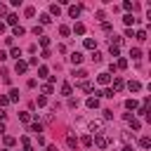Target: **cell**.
Instances as JSON below:
<instances>
[{"instance_id": "obj_1", "label": "cell", "mask_w": 151, "mask_h": 151, "mask_svg": "<svg viewBox=\"0 0 151 151\" xmlns=\"http://www.w3.org/2000/svg\"><path fill=\"white\" fill-rule=\"evenodd\" d=\"M94 144H97L99 149H106V146H109V137H106L104 132H101V134H94Z\"/></svg>"}, {"instance_id": "obj_2", "label": "cell", "mask_w": 151, "mask_h": 151, "mask_svg": "<svg viewBox=\"0 0 151 151\" xmlns=\"http://www.w3.org/2000/svg\"><path fill=\"white\" fill-rule=\"evenodd\" d=\"M101 127H104V125H101L99 120H92V123H90V132H94V134H101V132H104Z\"/></svg>"}, {"instance_id": "obj_3", "label": "cell", "mask_w": 151, "mask_h": 151, "mask_svg": "<svg viewBox=\"0 0 151 151\" xmlns=\"http://www.w3.org/2000/svg\"><path fill=\"white\" fill-rule=\"evenodd\" d=\"M97 83H99V85H109V83H111V76H109V73H99V76H97Z\"/></svg>"}, {"instance_id": "obj_4", "label": "cell", "mask_w": 151, "mask_h": 151, "mask_svg": "<svg viewBox=\"0 0 151 151\" xmlns=\"http://www.w3.org/2000/svg\"><path fill=\"white\" fill-rule=\"evenodd\" d=\"M127 90H130V92H139V90H142V83H139V80H130V83H127Z\"/></svg>"}, {"instance_id": "obj_5", "label": "cell", "mask_w": 151, "mask_h": 151, "mask_svg": "<svg viewBox=\"0 0 151 151\" xmlns=\"http://www.w3.org/2000/svg\"><path fill=\"white\" fill-rule=\"evenodd\" d=\"M26 68H28V64H26V61H21V59H19V61H17V66H14V71H17V73H26Z\"/></svg>"}, {"instance_id": "obj_6", "label": "cell", "mask_w": 151, "mask_h": 151, "mask_svg": "<svg viewBox=\"0 0 151 151\" xmlns=\"http://www.w3.org/2000/svg\"><path fill=\"white\" fill-rule=\"evenodd\" d=\"M61 94H64V97H71V94H73V87H71V83H64V85H61Z\"/></svg>"}, {"instance_id": "obj_7", "label": "cell", "mask_w": 151, "mask_h": 151, "mask_svg": "<svg viewBox=\"0 0 151 151\" xmlns=\"http://www.w3.org/2000/svg\"><path fill=\"white\" fill-rule=\"evenodd\" d=\"M68 59H71V64L76 66V64H80V61H83V54H80V52H73V54H71Z\"/></svg>"}, {"instance_id": "obj_8", "label": "cell", "mask_w": 151, "mask_h": 151, "mask_svg": "<svg viewBox=\"0 0 151 151\" xmlns=\"http://www.w3.org/2000/svg\"><path fill=\"white\" fill-rule=\"evenodd\" d=\"M68 14H71L73 19H76V17H80V7H78V5H71V7H68Z\"/></svg>"}, {"instance_id": "obj_9", "label": "cell", "mask_w": 151, "mask_h": 151, "mask_svg": "<svg viewBox=\"0 0 151 151\" xmlns=\"http://www.w3.org/2000/svg\"><path fill=\"white\" fill-rule=\"evenodd\" d=\"M97 94H101V97H106V99H113V97H116V90H104V92H97Z\"/></svg>"}, {"instance_id": "obj_10", "label": "cell", "mask_w": 151, "mask_h": 151, "mask_svg": "<svg viewBox=\"0 0 151 151\" xmlns=\"http://www.w3.org/2000/svg\"><path fill=\"white\" fill-rule=\"evenodd\" d=\"M97 106H99V99L97 97H90L87 99V109H97Z\"/></svg>"}, {"instance_id": "obj_11", "label": "cell", "mask_w": 151, "mask_h": 151, "mask_svg": "<svg viewBox=\"0 0 151 151\" xmlns=\"http://www.w3.org/2000/svg\"><path fill=\"white\" fill-rule=\"evenodd\" d=\"M125 109H127V111H134V109H137V99H127V101H125Z\"/></svg>"}, {"instance_id": "obj_12", "label": "cell", "mask_w": 151, "mask_h": 151, "mask_svg": "<svg viewBox=\"0 0 151 151\" xmlns=\"http://www.w3.org/2000/svg\"><path fill=\"white\" fill-rule=\"evenodd\" d=\"M83 45H85L87 50H94V47H97V42H94L92 38H85V42H83Z\"/></svg>"}, {"instance_id": "obj_13", "label": "cell", "mask_w": 151, "mask_h": 151, "mask_svg": "<svg viewBox=\"0 0 151 151\" xmlns=\"http://www.w3.org/2000/svg\"><path fill=\"white\" fill-rule=\"evenodd\" d=\"M130 57H132V59H139V57H142V50H139V47H132V50H130Z\"/></svg>"}, {"instance_id": "obj_14", "label": "cell", "mask_w": 151, "mask_h": 151, "mask_svg": "<svg viewBox=\"0 0 151 151\" xmlns=\"http://www.w3.org/2000/svg\"><path fill=\"white\" fill-rule=\"evenodd\" d=\"M7 99H9V101H17V99H19V90H14V87H12V90H9V97H7Z\"/></svg>"}, {"instance_id": "obj_15", "label": "cell", "mask_w": 151, "mask_h": 151, "mask_svg": "<svg viewBox=\"0 0 151 151\" xmlns=\"http://www.w3.org/2000/svg\"><path fill=\"white\" fill-rule=\"evenodd\" d=\"M139 146H142V149H149V146H151V139H149V137H142V139H139Z\"/></svg>"}, {"instance_id": "obj_16", "label": "cell", "mask_w": 151, "mask_h": 151, "mask_svg": "<svg viewBox=\"0 0 151 151\" xmlns=\"http://www.w3.org/2000/svg\"><path fill=\"white\" fill-rule=\"evenodd\" d=\"M123 21H125V24H127V26H132V24H134V21H137V19H134V17H132V14H125V17H123Z\"/></svg>"}, {"instance_id": "obj_17", "label": "cell", "mask_w": 151, "mask_h": 151, "mask_svg": "<svg viewBox=\"0 0 151 151\" xmlns=\"http://www.w3.org/2000/svg\"><path fill=\"white\" fill-rule=\"evenodd\" d=\"M73 33L83 35V33H85V26H83V24H76V26H73Z\"/></svg>"}, {"instance_id": "obj_18", "label": "cell", "mask_w": 151, "mask_h": 151, "mask_svg": "<svg viewBox=\"0 0 151 151\" xmlns=\"http://www.w3.org/2000/svg\"><path fill=\"white\" fill-rule=\"evenodd\" d=\"M9 57H17V61H19V57H21V50H19V47H12V50H9Z\"/></svg>"}, {"instance_id": "obj_19", "label": "cell", "mask_w": 151, "mask_h": 151, "mask_svg": "<svg viewBox=\"0 0 151 151\" xmlns=\"http://www.w3.org/2000/svg\"><path fill=\"white\" fill-rule=\"evenodd\" d=\"M123 85H125L123 78H113V87H116V90H123Z\"/></svg>"}, {"instance_id": "obj_20", "label": "cell", "mask_w": 151, "mask_h": 151, "mask_svg": "<svg viewBox=\"0 0 151 151\" xmlns=\"http://www.w3.org/2000/svg\"><path fill=\"white\" fill-rule=\"evenodd\" d=\"M19 120L28 123V120H31V113H28V111H21V113H19Z\"/></svg>"}, {"instance_id": "obj_21", "label": "cell", "mask_w": 151, "mask_h": 151, "mask_svg": "<svg viewBox=\"0 0 151 151\" xmlns=\"http://www.w3.org/2000/svg\"><path fill=\"white\" fill-rule=\"evenodd\" d=\"M31 132L40 134V132H42V125H40V123H33V125H31Z\"/></svg>"}, {"instance_id": "obj_22", "label": "cell", "mask_w": 151, "mask_h": 151, "mask_svg": "<svg viewBox=\"0 0 151 151\" xmlns=\"http://www.w3.org/2000/svg\"><path fill=\"white\" fill-rule=\"evenodd\" d=\"M80 90H85V92H92V85H90L87 80H83V83H80Z\"/></svg>"}, {"instance_id": "obj_23", "label": "cell", "mask_w": 151, "mask_h": 151, "mask_svg": "<svg viewBox=\"0 0 151 151\" xmlns=\"http://www.w3.org/2000/svg\"><path fill=\"white\" fill-rule=\"evenodd\" d=\"M50 12H52V14H57V17H59V12H61V7H59V5H50Z\"/></svg>"}, {"instance_id": "obj_24", "label": "cell", "mask_w": 151, "mask_h": 151, "mask_svg": "<svg viewBox=\"0 0 151 151\" xmlns=\"http://www.w3.org/2000/svg\"><path fill=\"white\" fill-rule=\"evenodd\" d=\"M50 21H52L50 14H40V24H50Z\"/></svg>"}, {"instance_id": "obj_25", "label": "cell", "mask_w": 151, "mask_h": 151, "mask_svg": "<svg viewBox=\"0 0 151 151\" xmlns=\"http://www.w3.org/2000/svg\"><path fill=\"white\" fill-rule=\"evenodd\" d=\"M134 38H137V40H146V31H137Z\"/></svg>"}, {"instance_id": "obj_26", "label": "cell", "mask_w": 151, "mask_h": 151, "mask_svg": "<svg viewBox=\"0 0 151 151\" xmlns=\"http://www.w3.org/2000/svg\"><path fill=\"white\" fill-rule=\"evenodd\" d=\"M38 76H40V78H47V66H40V68H38Z\"/></svg>"}, {"instance_id": "obj_27", "label": "cell", "mask_w": 151, "mask_h": 151, "mask_svg": "<svg viewBox=\"0 0 151 151\" xmlns=\"http://www.w3.org/2000/svg\"><path fill=\"white\" fill-rule=\"evenodd\" d=\"M101 113H104V118H106V120H111V118H113V111H111V109H104Z\"/></svg>"}, {"instance_id": "obj_28", "label": "cell", "mask_w": 151, "mask_h": 151, "mask_svg": "<svg viewBox=\"0 0 151 151\" xmlns=\"http://www.w3.org/2000/svg\"><path fill=\"white\" fill-rule=\"evenodd\" d=\"M24 33H26V31H24L21 26H14V35H17V38H19V35H24Z\"/></svg>"}, {"instance_id": "obj_29", "label": "cell", "mask_w": 151, "mask_h": 151, "mask_svg": "<svg viewBox=\"0 0 151 151\" xmlns=\"http://www.w3.org/2000/svg\"><path fill=\"white\" fill-rule=\"evenodd\" d=\"M59 33H61V35H68L71 28H68V26H59Z\"/></svg>"}, {"instance_id": "obj_30", "label": "cell", "mask_w": 151, "mask_h": 151, "mask_svg": "<svg viewBox=\"0 0 151 151\" xmlns=\"http://www.w3.org/2000/svg\"><path fill=\"white\" fill-rule=\"evenodd\" d=\"M40 45L47 47V45H50V38H47V35H40Z\"/></svg>"}, {"instance_id": "obj_31", "label": "cell", "mask_w": 151, "mask_h": 151, "mask_svg": "<svg viewBox=\"0 0 151 151\" xmlns=\"http://www.w3.org/2000/svg\"><path fill=\"white\" fill-rule=\"evenodd\" d=\"M127 66V59H118V64H116V68H125Z\"/></svg>"}, {"instance_id": "obj_32", "label": "cell", "mask_w": 151, "mask_h": 151, "mask_svg": "<svg viewBox=\"0 0 151 151\" xmlns=\"http://www.w3.org/2000/svg\"><path fill=\"white\" fill-rule=\"evenodd\" d=\"M14 142H17L14 137H5V146H14Z\"/></svg>"}, {"instance_id": "obj_33", "label": "cell", "mask_w": 151, "mask_h": 151, "mask_svg": "<svg viewBox=\"0 0 151 151\" xmlns=\"http://www.w3.org/2000/svg\"><path fill=\"white\" fill-rule=\"evenodd\" d=\"M7 24H12V26H14V24H17V14H9V17H7Z\"/></svg>"}, {"instance_id": "obj_34", "label": "cell", "mask_w": 151, "mask_h": 151, "mask_svg": "<svg viewBox=\"0 0 151 151\" xmlns=\"http://www.w3.org/2000/svg\"><path fill=\"white\" fill-rule=\"evenodd\" d=\"M109 50H111V54H113V57H118V52H120V47H116V45H111Z\"/></svg>"}, {"instance_id": "obj_35", "label": "cell", "mask_w": 151, "mask_h": 151, "mask_svg": "<svg viewBox=\"0 0 151 151\" xmlns=\"http://www.w3.org/2000/svg\"><path fill=\"white\" fill-rule=\"evenodd\" d=\"M92 61H101V54H99V52H97V50H94V52H92Z\"/></svg>"}, {"instance_id": "obj_36", "label": "cell", "mask_w": 151, "mask_h": 151, "mask_svg": "<svg viewBox=\"0 0 151 151\" xmlns=\"http://www.w3.org/2000/svg\"><path fill=\"white\" fill-rule=\"evenodd\" d=\"M85 76H87V71H83V68H78V71H76V78H85Z\"/></svg>"}, {"instance_id": "obj_37", "label": "cell", "mask_w": 151, "mask_h": 151, "mask_svg": "<svg viewBox=\"0 0 151 151\" xmlns=\"http://www.w3.org/2000/svg\"><path fill=\"white\" fill-rule=\"evenodd\" d=\"M42 94H52V85H42Z\"/></svg>"}, {"instance_id": "obj_38", "label": "cell", "mask_w": 151, "mask_h": 151, "mask_svg": "<svg viewBox=\"0 0 151 151\" xmlns=\"http://www.w3.org/2000/svg\"><path fill=\"white\" fill-rule=\"evenodd\" d=\"M83 144H85V146H90V144H92V137H90V134H85V137H83Z\"/></svg>"}, {"instance_id": "obj_39", "label": "cell", "mask_w": 151, "mask_h": 151, "mask_svg": "<svg viewBox=\"0 0 151 151\" xmlns=\"http://www.w3.org/2000/svg\"><path fill=\"white\" fill-rule=\"evenodd\" d=\"M123 9H127V12H130V9H132V2H130V0H125V2H123Z\"/></svg>"}, {"instance_id": "obj_40", "label": "cell", "mask_w": 151, "mask_h": 151, "mask_svg": "<svg viewBox=\"0 0 151 151\" xmlns=\"http://www.w3.org/2000/svg\"><path fill=\"white\" fill-rule=\"evenodd\" d=\"M45 101H47L45 97H38V99H35V104H38V106H45Z\"/></svg>"}, {"instance_id": "obj_41", "label": "cell", "mask_w": 151, "mask_h": 151, "mask_svg": "<svg viewBox=\"0 0 151 151\" xmlns=\"http://www.w3.org/2000/svg\"><path fill=\"white\" fill-rule=\"evenodd\" d=\"M7 104H9V99L7 97H0V106H7Z\"/></svg>"}, {"instance_id": "obj_42", "label": "cell", "mask_w": 151, "mask_h": 151, "mask_svg": "<svg viewBox=\"0 0 151 151\" xmlns=\"http://www.w3.org/2000/svg\"><path fill=\"white\" fill-rule=\"evenodd\" d=\"M7 59V52H0V61H5Z\"/></svg>"}, {"instance_id": "obj_43", "label": "cell", "mask_w": 151, "mask_h": 151, "mask_svg": "<svg viewBox=\"0 0 151 151\" xmlns=\"http://www.w3.org/2000/svg\"><path fill=\"white\" fill-rule=\"evenodd\" d=\"M47 151H57V146L54 144H47Z\"/></svg>"}, {"instance_id": "obj_44", "label": "cell", "mask_w": 151, "mask_h": 151, "mask_svg": "<svg viewBox=\"0 0 151 151\" xmlns=\"http://www.w3.org/2000/svg\"><path fill=\"white\" fill-rule=\"evenodd\" d=\"M5 12H7V7H5V5H0V14H5Z\"/></svg>"}, {"instance_id": "obj_45", "label": "cell", "mask_w": 151, "mask_h": 151, "mask_svg": "<svg viewBox=\"0 0 151 151\" xmlns=\"http://www.w3.org/2000/svg\"><path fill=\"white\" fill-rule=\"evenodd\" d=\"M123 151H132V146H130V144H125V146H123Z\"/></svg>"}, {"instance_id": "obj_46", "label": "cell", "mask_w": 151, "mask_h": 151, "mask_svg": "<svg viewBox=\"0 0 151 151\" xmlns=\"http://www.w3.org/2000/svg\"><path fill=\"white\" fill-rule=\"evenodd\" d=\"M0 132H5V123H0Z\"/></svg>"}, {"instance_id": "obj_47", "label": "cell", "mask_w": 151, "mask_h": 151, "mask_svg": "<svg viewBox=\"0 0 151 151\" xmlns=\"http://www.w3.org/2000/svg\"><path fill=\"white\" fill-rule=\"evenodd\" d=\"M2 31H5V24H0V33H2Z\"/></svg>"}]
</instances>
